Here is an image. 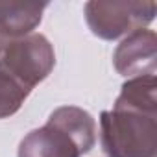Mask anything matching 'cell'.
<instances>
[{"mask_svg": "<svg viewBox=\"0 0 157 157\" xmlns=\"http://www.w3.org/2000/svg\"><path fill=\"white\" fill-rule=\"evenodd\" d=\"M2 44H4V43H2V39H0V48H2Z\"/></svg>", "mask_w": 157, "mask_h": 157, "instance_id": "obj_9", "label": "cell"}, {"mask_svg": "<svg viewBox=\"0 0 157 157\" xmlns=\"http://www.w3.org/2000/svg\"><path fill=\"white\" fill-rule=\"evenodd\" d=\"M96 144L93 115L76 105L50 113L44 126L32 129L19 144L17 157H82Z\"/></svg>", "mask_w": 157, "mask_h": 157, "instance_id": "obj_1", "label": "cell"}, {"mask_svg": "<svg viewBox=\"0 0 157 157\" xmlns=\"http://www.w3.org/2000/svg\"><path fill=\"white\" fill-rule=\"evenodd\" d=\"M48 2H15L0 0V39L2 43L22 39L41 24Z\"/></svg>", "mask_w": 157, "mask_h": 157, "instance_id": "obj_6", "label": "cell"}, {"mask_svg": "<svg viewBox=\"0 0 157 157\" xmlns=\"http://www.w3.org/2000/svg\"><path fill=\"white\" fill-rule=\"evenodd\" d=\"M32 91L22 87L19 82H15L11 76H8L4 70H0V118L13 117Z\"/></svg>", "mask_w": 157, "mask_h": 157, "instance_id": "obj_8", "label": "cell"}, {"mask_svg": "<svg viewBox=\"0 0 157 157\" xmlns=\"http://www.w3.org/2000/svg\"><path fill=\"white\" fill-rule=\"evenodd\" d=\"M56 67V52L43 33L8 41L0 48V70L28 91H33Z\"/></svg>", "mask_w": 157, "mask_h": 157, "instance_id": "obj_4", "label": "cell"}, {"mask_svg": "<svg viewBox=\"0 0 157 157\" xmlns=\"http://www.w3.org/2000/svg\"><path fill=\"white\" fill-rule=\"evenodd\" d=\"M115 105L139 109V111H146V113H157V80H155V76L129 78L122 85Z\"/></svg>", "mask_w": 157, "mask_h": 157, "instance_id": "obj_7", "label": "cell"}, {"mask_svg": "<svg viewBox=\"0 0 157 157\" xmlns=\"http://www.w3.org/2000/svg\"><path fill=\"white\" fill-rule=\"evenodd\" d=\"M115 70L124 78L155 76L157 68V35L142 28L129 33L113 54Z\"/></svg>", "mask_w": 157, "mask_h": 157, "instance_id": "obj_5", "label": "cell"}, {"mask_svg": "<svg viewBox=\"0 0 157 157\" xmlns=\"http://www.w3.org/2000/svg\"><path fill=\"white\" fill-rule=\"evenodd\" d=\"M157 13L155 2L140 0H91L85 4V21L93 35L117 41L146 28Z\"/></svg>", "mask_w": 157, "mask_h": 157, "instance_id": "obj_3", "label": "cell"}, {"mask_svg": "<svg viewBox=\"0 0 157 157\" xmlns=\"http://www.w3.org/2000/svg\"><path fill=\"white\" fill-rule=\"evenodd\" d=\"M100 142L107 157H157V113L117 105L102 111Z\"/></svg>", "mask_w": 157, "mask_h": 157, "instance_id": "obj_2", "label": "cell"}]
</instances>
